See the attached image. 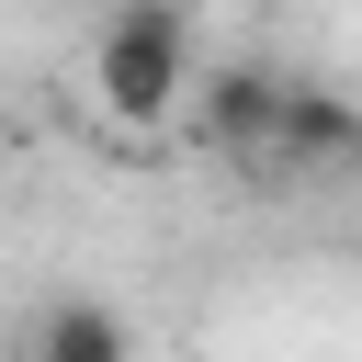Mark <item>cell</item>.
I'll return each mask as SVG.
<instances>
[{"label": "cell", "mask_w": 362, "mask_h": 362, "mask_svg": "<svg viewBox=\"0 0 362 362\" xmlns=\"http://www.w3.org/2000/svg\"><path fill=\"white\" fill-rule=\"evenodd\" d=\"M23 362H136V328H124L113 294H57L23 339Z\"/></svg>", "instance_id": "4"}, {"label": "cell", "mask_w": 362, "mask_h": 362, "mask_svg": "<svg viewBox=\"0 0 362 362\" xmlns=\"http://www.w3.org/2000/svg\"><path fill=\"white\" fill-rule=\"evenodd\" d=\"M192 113H204V136H215L226 158H272V136H283V79H272V68H215V79L192 90Z\"/></svg>", "instance_id": "3"}, {"label": "cell", "mask_w": 362, "mask_h": 362, "mask_svg": "<svg viewBox=\"0 0 362 362\" xmlns=\"http://www.w3.org/2000/svg\"><path fill=\"white\" fill-rule=\"evenodd\" d=\"M272 170H362V102L328 79H283V136Z\"/></svg>", "instance_id": "2"}, {"label": "cell", "mask_w": 362, "mask_h": 362, "mask_svg": "<svg viewBox=\"0 0 362 362\" xmlns=\"http://www.w3.org/2000/svg\"><path fill=\"white\" fill-rule=\"evenodd\" d=\"M204 90V45H192V11H170V0H124L102 34H90V102L113 113V124H170L181 102Z\"/></svg>", "instance_id": "1"}]
</instances>
